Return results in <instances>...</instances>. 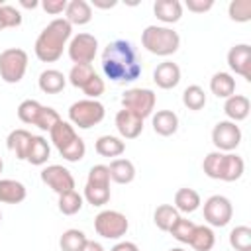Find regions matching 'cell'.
Listing matches in <instances>:
<instances>
[{"instance_id":"cell-1","label":"cell","mask_w":251,"mask_h":251,"mask_svg":"<svg viewBox=\"0 0 251 251\" xmlns=\"http://www.w3.org/2000/svg\"><path fill=\"white\" fill-rule=\"evenodd\" d=\"M102 71L106 78L118 84H127L139 78L141 75V61L133 43L126 39H116L108 43L102 51Z\"/></svg>"},{"instance_id":"cell-2","label":"cell","mask_w":251,"mask_h":251,"mask_svg":"<svg viewBox=\"0 0 251 251\" xmlns=\"http://www.w3.org/2000/svg\"><path fill=\"white\" fill-rule=\"evenodd\" d=\"M71 33H73V25L65 18H55L37 35L33 45L35 57L43 63H55L63 55V49L67 47Z\"/></svg>"},{"instance_id":"cell-3","label":"cell","mask_w":251,"mask_h":251,"mask_svg":"<svg viewBox=\"0 0 251 251\" xmlns=\"http://www.w3.org/2000/svg\"><path fill=\"white\" fill-rule=\"evenodd\" d=\"M141 45L153 55L169 57L178 51L180 35L167 25H147L141 31Z\"/></svg>"},{"instance_id":"cell-4","label":"cell","mask_w":251,"mask_h":251,"mask_svg":"<svg viewBox=\"0 0 251 251\" xmlns=\"http://www.w3.org/2000/svg\"><path fill=\"white\" fill-rule=\"evenodd\" d=\"M104 104H100L98 100H90V98H84V100H78L75 104H71L69 108V122L73 124V127H78V129H90L92 126L100 124L104 120Z\"/></svg>"},{"instance_id":"cell-5","label":"cell","mask_w":251,"mask_h":251,"mask_svg":"<svg viewBox=\"0 0 251 251\" xmlns=\"http://www.w3.org/2000/svg\"><path fill=\"white\" fill-rule=\"evenodd\" d=\"M27 71V53L20 47H10L0 53V78L8 84H16Z\"/></svg>"},{"instance_id":"cell-6","label":"cell","mask_w":251,"mask_h":251,"mask_svg":"<svg viewBox=\"0 0 251 251\" xmlns=\"http://www.w3.org/2000/svg\"><path fill=\"white\" fill-rule=\"evenodd\" d=\"M155 92L151 88H127L122 96V108L145 120L155 110Z\"/></svg>"},{"instance_id":"cell-7","label":"cell","mask_w":251,"mask_h":251,"mask_svg":"<svg viewBox=\"0 0 251 251\" xmlns=\"http://www.w3.org/2000/svg\"><path fill=\"white\" fill-rule=\"evenodd\" d=\"M129 222L127 218L118 210H102L94 218V229L104 239H120L127 233Z\"/></svg>"},{"instance_id":"cell-8","label":"cell","mask_w":251,"mask_h":251,"mask_svg":"<svg viewBox=\"0 0 251 251\" xmlns=\"http://www.w3.org/2000/svg\"><path fill=\"white\" fill-rule=\"evenodd\" d=\"M67 51L75 65H90L98 51V39L90 33H76L71 37Z\"/></svg>"},{"instance_id":"cell-9","label":"cell","mask_w":251,"mask_h":251,"mask_svg":"<svg viewBox=\"0 0 251 251\" xmlns=\"http://www.w3.org/2000/svg\"><path fill=\"white\" fill-rule=\"evenodd\" d=\"M212 143L216 147V151L222 153H231L239 143H241V129L235 122L229 120H222L214 126L212 129Z\"/></svg>"},{"instance_id":"cell-10","label":"cell","mask_w":251,"mask_h":251,"mask_svg":"<svg viewBox=\"0 0 251 251\" xmlns=\"http://www.w3.org/2000/svg\"><path fill=\"white\" fill-rule=\"evenodd\" d=\"M231 216H233V206L226 196L214 194L204 202V220L210 226L224 227V226L229 224Z\"/></svg>"},{"instance_id":"cell-11","label":"cell","mask_w":251,"mask_h":251,"mask_svg":"<svg viewBox=\"0 0 251 251\" xmlns=\"http://www.w3.org/2000/svg\"><path fill=\"white\" fill-rule=\"evenodd\" d=\"M41 180L59 196L75 190V176L63 165H47L41 171Z\"/></svg>"},{"instance_id":"cell-12","label":"cell","mask_w":251,"mask_h":251,"mask_svg":"<svg viewBox=\"0 0 251 251\" xmlns=\"http://www.w3.org/2000/svg\"><path fill=\"white\" fill-rule=\"evenodd\" d=\"M227 65L235 75H241L251 82V45L237 43L227 51Z\"/></svg>"},{"instance_id":"cell-13","label":"cell","mask_w":251,"mask_h":251,"mask_svg":"<svg viewBox=\"0 0 251 251\" xmlns=\"http://www.w3.org/2000/svg\"><path fill=\"white\" fill-rule=\"evenodd\" d=\"M153 80L159 88L163 90H169V88H175L178 82H180V67L173 61H165V63H159L153 71Z\"/></svg>"},{"instance_id":"cell-14","label":"cell","mask_w":251,"mask_h":251,"mask_svg":"<svg viewBox=\"0 0 251 251\" xmlns=\"http://www.w3.org/2000/svg\"><path fill=\"white\" fill-rule=\"evenodd\" d=\"M116 129L124 139H135L143 131V120L122 108L116 114Z\"/></svg>"},{"instance_id":"cell-15","label":"cell","mask_w":251,"mask_h":251,"mask_svg":"<svg viewBox=\"0 0 251 251\" xmlns=\"http://www.w3.org/2000/svg\"><path fill=\"white\" fill-rule=\"evenodd\" d=\"M249 110H251V104H249V98L243 96V94H231L229 98H226V104H224V112L227 116L229 122H241L249 116Z\"/></svg>"},{"instance_id":"cell-16","label":"cell","mask_w":251,"mask_h":251,"mask_svg":"<svg viewBox=\"0 0 251 251\" xmlns=\"http://www.w3.org/2000/svg\"><path fill=\"white\" fill-rule=\"evenodd\" d=\"M65 20L71 25H84L92 20V6L86 0H71L65 10Z\"/></svg>"},{"instance_id":"cell-17","label":"cell","mask_w":251,"mask_h":251,"mask_svg":"<svg viewBox=\"0 0 251 251\" xmlns=\"http://www.w3.org/2000/svg\"><path fill=\"white\" fill-rule=\"evenodd\" d=\"M151 124H153V131L157 135L169 137V135L176 133V129H178V116L173 110H159L157 114H153Z\"/></svg>"},{"instance_id":"cell-18","label":"cell","mask_w":251,"mask_h":251,"mask_svg":"<svg viewBox=\"0 0 251 251\" xmlns=\"http://www.w3.org/2000/svg\"><path fill=\"white\" fill-rule=\"evenodd\" d=\"M31 137H33V135H31L27 129L18 127V129L10 131V135H8V139H6V145H8V149L16 155V159L25 161L27 149H29V143H31Z\"/></svg>"},{"instance_id":"cell-19","label":"cell","mask_w":251,"mask_h":251,"mask_svg":"<svg viewBox=\"0 0 251 251\" xmlns=\"http://www.w3.org/2000/svg\"><path fill=\"white\" fill-rule=\"evenodd\" d=\"M153 14L163 24H175L182 16V4L178 0H157L153 4Z\"/></svg>"},{"instance_id":"cell-20","label":"cell","mask_w":251,"mask_h":251,"mask_svg":"<svg viewBox=\"0 0 251 251\" xmlns=\"http://www.w3.org/2000/svg\"><path fill=\"white\" fill-rule=\"evenodd\" d=\"M49 135H51V143L57 147V151H63L65 147H69L78 137L76 131H75V127H73V124L71 122H65V120H59L53 126V129L49 131Z\"/></svg>"},{"instance_id":"cell-21","label":"cell","mask_w":251,"mask_h":251,"mask_svg":"<svg viewBox=\"0 0 251 251\" xmlns=\"http://www.w3.org/2000/svg\"><path fill=\"white\" fill-rule=\"evenodd\" d=\"M25 186L14 178H0V202L4 204H20L25 200Z\"/></svg>"},{"instance_id":"cell-22","label":"cell","mask_w":251,"mask_h":251,"mask_svg":"<svg viewBox=\"0 0 251 251\" xmlns=\"http://www.w3.org/2000/svg\"><path fill=\"white\" fill-rule=\"evenodd\" d=\"M37 84H39L41 92H45V94H59L67 84V76L57 69H45L39 75Z\"/></svg>"},{"instance_id":"cell-23","label":"cell","mask_w":251,"mask_h":251,"mask_svg":"<svg viewBox=\"0 0 251 251\" xmlns=\"http://www.w3.org/2000/svg\"><path fill=\"white\" fill-rule=\"evenodd\" d=\"M51 155V147H49V141L43 137V135H33L31 137V143H29V149H27V157L25 161L35 165V167H41L47 163Z\"/></svg>"},{"instance_id":"cell-24","label":"cell","mask_w":251,"mask_h":251,"mask_svg":"<svg viewBox=\"0 0 251 251\" xmlns=\"http://www.w3.org/2000/svg\"><path fill=\"white\" fill-rule=\"evenodd\" d=\"M108 171H110V180L118 184H129L135 178V167L129 159H114Z\"/></svg>"},{"instance_id":"cell-25","label":"cell","mask_w":251,"mask_h":251,"mask_svg":"<svg viewBox=\"0 0 251 251\" xmlns=\"http://www.w3.org/2000/svg\"><path fill=\"white\" fill-rule=\"evenodd\" d=\"M94 149H96V153L100 157H114V159H118L126 151V143H124L122 137H116V135H100L96 139Z\"/></svg>"},{"instance_id":"cell-26","label":"cell","mask_w":251,"mask_h":251,"mask_svg":"<svg viewBox=\"0 0 251 251\" xmlns=\"http://www.w3.org/2000/svg\"><path fill=\"white\" fill-rule=\"evenodd\" d=\"M210 90L218 98H229L231 94H235V78L224 71L214 73V76L210 78Z\"/></svg>"},{"instance_id":"cell-27","label":"cell","mask_w":251,"mask_h":251,"mask_svg":"<svg viewBox=\"0 0 251 251\" xmlns=\"http://www.w3.org/2000/svg\"><path fill=\"white\" fill-rule=\"evenodd\" d=\"M202 200L194 188H178L175 194V208L182 214H192L200 208Z\"/></svg>"},{"instance_id":"cell-28","label":"cell","mask_w":251,"mask_h":251,"mask_svg":"<svg viewBox=\"0 0 251 251\" xmlns=\"http://www.w3.org/2000/svg\"><path fill=\"white\" fill-rule=\"evenodd\" d=\"M245 171V163L239 155L235 153H226L224 155V167H222V178L220 180H226V182H235L237 178H241Z\"/></svg>"},{"instance_id":"cell-29","label":"cell","mask_w":251,"mask_h":251,"mask_svg":"<svg viewBox=\"0 0 251 251\" xmlns=\"http://www.w3.org/2000/svg\"><path fill=\"white\" fill-rule=\"evenodd\" d=\"M178 218H180V212L171 204H161L153 212V222L161 231H169Z\"/></svg>"},{"instance_id":"cell-30","label":"cell","mask_w":251,"mask_h":251,"mask_svg":"<svg viewBox=\"0 0 251 251\" xmlns=\"http://www.w3.org/2000/svg\"><path fill=\"white\" fill-rule=\"evenodd\" d=\"M214 243H216V235H214L212 227L210 226H196L188 245L194 251H210L214 247Z\"/></svg>"},{"instance_id":"cell-31","label":"cell","mask_w":251,"mask_h":251,"mask_svg":"<svg viewBox=\"0 0 251 251\" xmlns=\"http://www.w3.org/2000/svg\"><path fill=\"white\" fill-rule=\"evenodd\" d=\"M86 241H88V237L84 235V231L67 229V231H63V235L59 239V247H61V251H82Z\"/></svg>"},{"instance_id":"cell-32","label":"cell","mask_w":251,"mask_h":251,"mask_svg":"<svg viewBox=\"0 0 251 251\" xmlns=\"http://www.w3.org/2000/svg\"><path fill=\"white\" fill-rule=\"evenodd\" d=\"M182 104L188 108V110H202L206 106V92L202 86L198 84H190L184 88L182 92Z\"/></svg>"},{"instance_id":"cell-33","label":"cell","mask_w":251,"mask_h":251,"mask_svg":"<svg viewBox=\"0 0 251 251\" xmlns=\"http://www.w3.org/2000/svg\"><path fill=\"white\" fill-rule=\"evenodd\" d=\"M82 202H84V198H82L76 190L65 192V194L59 196V212H61L63 216H75L76 212H80Z\"/></svg>"},{"instance_id":"cell-34","label":"cell","mask_w":251,"mask_h":251,"mask_svg":"<svg viewBox=\"0 0 251 251\" xmlns=\"http://www.w3.org/2000/svg\"><path fill=\"white\" fill-rule=\"evenodd\" d=\"M229 245L235 251H251V227L237 226L229 231Z\"/></svg>"},{"instance_id":"cell-35","label":"cell","mask_w":251,"mask_h":251,"mask_svg":"<svg viewBox=\"0 0 251 251\" xmlns=\"http://www.w3.org/2000/svg\"><path fill=\"white\" fill-rule=\"evenodd\" d=\"M224 155L222 151H212L204 157V163H202V169H204V175L210 176V178H216L220 180L222 178V167H224Z\"/></svg>"},{"instance_id":"cell-36","label":"cell","mask_w":251,"mask_h":251,"mask_svg":"<svg viewBox=\"0 0 251 251\" xmlns=\"http://www.w3.org/2000/svg\"><path fill=\"white\" fill-rule=\"evenodd\" d=\"M82 198L92 206H104L110 200V186H96V184H88L86 182Z\"/></svg>"},{"instance_id":"cell-37","label":"cell","mask_w":251,"mask_h":251,"mask_svg":"<svg viewBox=\"0 0 251 251\" xmlns=\"http://www.w3.org/2000/svg\"><path fill=\"white\" fill-rule=\"evenodd\" d=\"M194 227H196V224H194L192 220H186V218L180 216V218L175 222V226L169 229V233H171L176 241H180V243H190V237H192Z\"/></svg>"},{"instance_id":"cell-38","label":"cell","mask_w":251,"mask_h":251,"mask_svg":"<svg viewBox=\"0 0 251 251\" xmlns=\"http://www.w3.org/2000/svg\"><path fill=\"white\" fill-rule=\"evenodd\" d=\"M227 14L233 22L245 24L251 20V0H231L227 6Z\"/></svg>"},{"instance_id":"cell-39","label":"cell","mask_w":251,"mask_h":251,"mask_svg":"<svg viewBox=\"0 0 251 251\" xmlns=\"http://www.w3.org/2000/svg\"><path fill=\"white\" fill-rule=\"evenodd\" d=\"M41 112V104L37 100H24L20 106H18V118L24 122V124H29V126H35V120Z\"/></svg>"},{"instance_id":"cell-40","label":"cell","mask_w":251,"mask_h":251,"mask_svg":"<svg viewBox=\"0 0 251 251\" xmlns=\"http://www.w3.org/2000/svg\"><path fill=\"white\" fill-rule=\"evenodd\" d=\"M94 75V69L92 65H73L71 73H69V82L75 86V88H82L88 78Z\"/></svg>"},{"instance_id":"cell-41","label":"cell","mask_w":251,"mask_h":251,"mask_svg":"<svg viewBox=\"0 0 251 251\" xmlns=\"http://www.w3.org/2000/svg\"><path fill=\"white\" fill-rule=\"evenodd\" d=\"M59 120H61V116L57 114L55 108H51V106H41V112H39V116H37V120H35V126H37L41 131H51L53 126H55Z\"/></svg>"},{"instance_id":"cell-42","label":"cell","mask_w":251,"mask_h":251,"mask_svg":"<svg viewBox=\"0 0 251 251\" xmlns=\"http://www.w3.org/2000/svg\"><path fill=\"white\" fill-rule=\"evenodd\" d=\"M84 153H86V145H84L82 137H76L69 147H65L63 151H59V155L65 161H69V163H78L84 157Z\"/></svg>"},{"instance_id":"cell-43","label":"cell","mask_w":251,"mask_h":251,"mask_svg":"<svg viewBox=\"0 0 251 251\" xmlns=\"http://www.w3.org/2000/svg\"><path fill=\"white\" fill-rule=\"evenodd\" d=\"M0 22H2L4 29L6 27H18V25H22V14L14 6L4 4V6H0Z\"/></svg>"},{"instance_id":"cell-44","label":"cell","mask_w":251,"mask_h":251,"mask_svg":"<svg viewBox=\"0 0 251 251\" xmlns=\"http://www.w3.org/2000/svg\"><path fill=\"white\" fill-rule=\"evenodd\" d=\"M88 184H96V186H110V171L106 165H94L88 171Z\"/></svg>"},{"instance_id":"cell-45","label":"cell","mask_w":251,"mask_h":251,"mask_svg":"<svg viewBox=\"0 0 251 251\" xmlns=\"http://www.w3.org/2000/svg\"><path fill=\"white\" fill-rule=\"evenodd\" d=\"M104 88H106V84H104V80L94 73L90 78H88V82L80 88L84 94H86V98H90V100H96L98 96H102L104 94Z\"/></svg>"},{"instance_id":"cell-46","label":"cell","mask_w":251,"mask_h":251,"mask_svg":"<svg viewBox=\"0 0 251 251\" xmlns=\"http://www.w3.org/2000/svg\"><path fill=\"white\" fill-rule=\"evenodd\" d=\"M67 0H43L41 2V8L47 12V14H51V16H57V14H61V12H65L67 10Z\"/></svg>"},{"instance_id":"cell-47","label":"cell","mask_w":251,"mask_h":251,"mask_svg":"<svg viewBox=\"0 0 251 251\" xmlns=\"http://www.w3.org/2000/svg\"><path fill=\"white\" fill-rule=\"evenodd\" d=\"M186 8L194 14H204L214 8V0H186Z\"/></svg>"},{"instance_id":"cell-48","label":"cell","mask_w":251,"mask_h":251,"mask_svg":"<svg viewBox=\"0 0 251 251\" xmlns=\"http://www.w3.org/2000/svg\"><path fill=\"white\" fill-rule=\"evenodd\" d=\"M110 251H139V247H137L133 241H120V243H116Z\"/></svg>"},{"instance_id":"cell-49","label":"cell","mask_w":251,"mask_h":251,"mask_svg":"<svg viewBox=\"0 0 251 251\" xmlns=\"http://www.w3.org/2000/svg\"><path fill=\"white\" fill-rule=\"evenodd\" d=\"M118 2L116 0H108V2H102V0H92V6L94 8H100V10H110V8H114Z\"/></svg>"},{"instance_id":"cell-50","label":"cell","mask_w":251,"mask_h":251,"mask_svg":"<svg viewBox=\"0 0 251 251\" xmlns=\"http://www.w3.org/2000/svg\"><path fill=\"white\" fill-rule=\"evenodd\" d=\"M82 251H104V247H102L98 241H92V239H88V241L84 243Z\"/></svg>"},{"instance_id":"cell-51","label":"cell","mask_w":251,"mask_h":251,"mask_svg":"<svg viewBox=\"0 0 251 251\" xmlns=\"http://www.w3.org/2000/svg\"><path fill=\"white\" fill-rule=\"evenodd\" d=\"M20 6L33 10V8H37V6H39V2H37V0H20Z\"/></svg>"},{"instance_id":"cell-52","label":"cell","mask_w":251,"mask_h":251,"mask_svg":"<svg viewBox=\"0 0 251 251\" xmlns=\"http://www.w3.org/2000/svg\"><path fill=\"white\" fill-rule=\"evenodd\" d=\"M4 171V161H2V157H0V173Z\"/></svg>"},{"instance_id":"cell-53","label":"cell","mask_w":251,"mask_h":251,"mask_svg":"<svg viewBox=\"0 0 251 251\" xmlns=\"http://www.w3.org/2000/svg\"><path fill=\"white\" fill-rule=\"evenodd\" d=\"M169 251H184L182 247H173V249H169Z\"/></svg>"},{"instance_id":"cell-54","label":"cell","mask_w":251,"mask_h":251,"mask_svg":"<svg viewBox=\"0 0 251 251\" xmlns=\"http://www.w3.org/2000/svg\"><path fill=\"white\" fill-rule=\"evenodd\" d=\"M2 29H4V25H2V22H0V31H2Z\"/></svg>"},{"instance_id":"cell-55","label":"cell","mask_w":251,"mask_h":251,"mask_svg":"<svg viewBox=\"0 0 251 251\" xmlns=\"http://www.w3.org/2000/svg\"><path fill=\"white\" fill-rule=\"evenodd\" d=\"M0 220H2V212H0Z\"/></svg>"}]
</instances>
